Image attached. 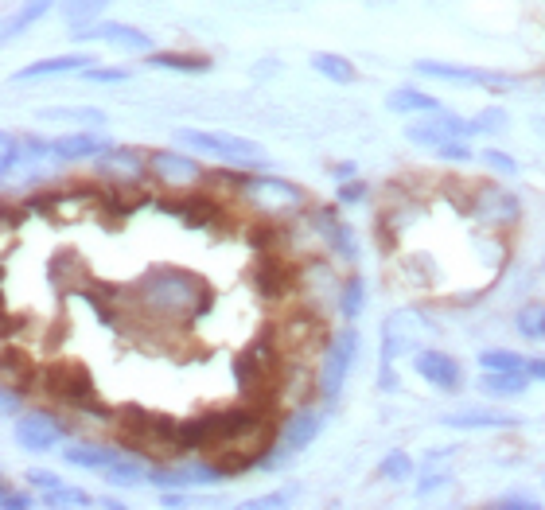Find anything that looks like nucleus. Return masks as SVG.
I'll list each match as a JSON object with an SVG mask.
<instances>
[{"instance_id": "36", "label": "nucleus", "mask_w": 545, "mask_h": 510, "mask_svg": "<svg viewBox=\"0 0 545 510\" xmlns=\"http://www.w3.org/2000/svg\"><path fill=\"white\" fill-rule=\"evenodd\" d=\"M43 507H94V499L82 491V487H55V491H43Z\"/></svg>"}, {"instance_id": "14", "label": "nucleus", "mask_w": 545, "mask_h": 510, "mask_svg": "<svg viewBox=\"0 0 545 510\" xmlns=\"http://www.w3.org/2000/svg\"><path fill=\"white\" fill-rule=\"evenodd\" d=\"M148 168H152V176H156V180L172 183V187H187V183L203 180L199 160H191V156H183V152H168V148L148 152Z\"/></svg>"}, {"instance_id": "34", "label": "nucleus", "mask_w": 545, "mask_h": 510, "mask_svg": "<svg viewBox=\"0 0 545 510\" xmlns=\"http://www.w3.org/2000/svg\"><path fill=\"white\" fill-rule=\"evenodd\" d=\"M106 479L113 483V487H133V483L148 479V468H141L133 456H121L113 468H106Z\"/></svg>"}, {"instance_id": "9", "label": "nucleus", "mask_w": 545, "mask_h": 510, "mask_svg": "<svg viewBox=\"0 0 545 510\" xmlns=\"http://www.w3.org/2000/svg\"><path fill=\"white\" fill-rule=\"evenodd\" d=\"M74 43H113L121 51H137L148 55L152 51V39L148 32L133 28V24H117V20H102V24H86V28H71Z\"/></svg>"}, {"instance_id": "12", "label": "nucleus", "mask_w": 545, "mask_h": 510, "mask_svg": "<svg viewBox=\"0 0 545 510\" xmlns=\"http://www.w3.org/2000/svg\"><path fill=\"white\" fill-rule=\"evenodd\" d=\"M413 370L436 386L440 394H456L460 386H464V370L460 363L452 359V355H444V351H413Z\"/></svg>"}, {"instance_id": "37", "label": "nucleus", "mask_w": 545, "mask_h": 510, "mask_svg": "<svg viewBox=\"0 0 545 510\" xmlns=\"http://www.w3.org/2000/svg\"><path fill=\"white\" fill-rule=\"evenodd\" d=\"M436 125L448 133V137H475L479 129H475V117L468 121V117H460V113H452V110H436V113H429Z\"/></svg>"}, {"instance_id": "52", "label": "nucleus", "mask_w": 545, "mask_h": 510, "mask_svg": "<svg viewBox=\"0 0 545 510\" xmlns=\"http://www.w3.org/2000/svg\"><path fill=\"white\" fill-rule=\"evenodd\" d=\"M102 507H106V510H121V507H125V503H121V499H113V495H109V499H102Z\"/></svg>"}, {"instance_id": "1", "label": "nucleus", "mask_w": 545, "mask_h": 510, "mask_svg": "<svg viewBox=\"0 0 545 510\" xmlns=\"http://www.w3.org/2000/svg\"><path fill=\"white\" fill-rule=\"evenodd\" d=\"M137 304L152 312V316H164V320H180V324H191L195 316H203L211 308V289L199 273L191 269H172V265H160L145 273L137 285Z\"/></svg>"}, {"instance_id": "2", "label": "nucleus", "mask_w": 545, "mask_h": 510, "mask_svg": "<svg viewBox=\"0 0 545 510\" xmlns=\"http://www.w3.org/2000/svg\"><path fill=\"white\" fill-rule=\"evenodd\" d=\"M176 145L218 156L226 164H242V168H269V156L261 152L257 141L234 137V133H218V129H176Z\"/></svg>"}, {"instance_id": "47", "label": "nucleus", "mask_w": 545, "mask_h": 510, "mask_svg": "<svg viewBox=\"0 0 545 510\" xmlns=\"http://www.w3.org/2000/svg\"><path fill=\"white\" fill-rule=\"evenodd\" d=\"M28 483L39 487V491H55V487H63V479H59V475L43 472V468H32V472H28Z\"/></svg>"}, {"instance_id": "41", "label": "nucleus", "mask_w": 545, "mask_h": 510, "mask_svg": "<svg viewBox=\"0 0 545 510\" xmlns=\"http://www.w3.org/2000/svg\"><path fill=\"white\" fill-rule=\"evenodd\" d=\"M491 507L495 510H538L542 507V499H534V495H526V491H514V495L491 499Z\"/></svg>"}, {"instance_id": "51", "label": "nucleus", "mask_w": 545, "mask_h": 510, "mask_svg": "<svg viewBox=\"0 0 545 510\" xmlns=\"http://www.w3.org/2000/svg\"><path fill=\"white\" fill-rule=\"evenodd\" d=\"M160 503H164V507H187V499H183V495H172V491H164Z\"/></svg>"}, {"instance_id": "15", "label": "nucleus", "mask_w": 545, "mask_h": 510, "mask_svg": "<svg viewBox=\"0 0 545 510\" xmlns=\"http://www.w3.org/2000/svg\"><path fill=\"white\" fill-rule=\"evenodd\" d=\"M440 425H448V429H518L522 417L503 413V409H487V405H472V409L444 413Z\"/></svg>"}, {"instance_id": "38", "label": "nucleus", "mask_w": 545, "mask_h": 510, "mask_svg": "<svg viewBox=\"0 0 545 510\" xmlns=\"http://www.w3.org/2000/svg\"><path fill=\"white\" fill-rule=\"evenodd\" d=\"M43 117L47 121H78V125H106V113L98 110H43Z\"/></svg>"}, {"instance_id": "19", "label": "nucleus", "mask_w": 545, "mask_h": 510, "mask_svg": "<svg viewBox=\"0 0 545 510\" xmlns=\"http://www.w3.org/2000/svg\"><path fill=\"white\" fill-rule=\"evenodd\" d=\"M98 172L109 176V180H141V172L148 168V160L137 152V148H125V145H109L98 160Z\"/></svg>"}, {"instance_id": "13", "label": "nucleus", "mask_w": 545, "mask_h": 510, "mask_svg": "<svg viewBox=\"0 0 545 510\" xmlns=\"http://www.w3.org/2000/svg\"><path fill=\"white\" fill-rule=\"evenodd\" d=\"M43 156H51V141H39L32 133H4L0 137V172H4V180H12V172H16V164H36Z\"/></svg>"}, {"instance_id": "32", "label": "nucleus", "mask_w": 545, "mask_h": 510, "mask_svg": "<svg viewBox=\"0 0 545 510\" xmlns=\"http://www.w3.org/2000/svg\"><path fill=\"white\" fill-rule=\"evenodd\" d=\"M530 359H522L518 351H507V347H487L479 351V366L483 370H526Z\"/></svg>"}, {"instance_id": "11", "label": "nucleus", "mask_w": 545, "mask_h": 510, "mask_svg": "<svg viewBox=\"0 0 545 510\" xmlns=\"http://www.w3.org/2000/svg\"><path fill=\"white\" fill-rule=\"evenodd\" d=\"M273 343H269V335H261L250 343V351L246 355H238V366H234V374H238V382H242V390L246 394H261L269 382H273Z\"/></svg>"}, {"instance_id": "17", "label": "nucleus", "mask_w": 545, "mask_h": 510, "mask_svg": "<svg viewBox=\"0 0 545 510\" xmlns=\"http://www.w3.org/2000/svg\"><path fill=\"white\" fill-rule=\"evenodd\" d=\"M472 207L475 215L483 222H491V226H507V222H518V215H522V203L503 187H483Z\"/></svg>"}, {"instance_id": "44", "label": "nucleus", "mask_w": 545, "mask_h": 510, "mask_svg": "<svg viewBox=\"0 0 545 510\" xmlns=\"http://www.w3.org/2000/svg\"><path fill=\"white\" fill-rule=\"evenodd\" d=\"M436 156H444V160H452V164H468V160H472V148L464 145V137H452V141H444V145L436 148Z\"/></svg>"}, {"instance_id": "20", "label": "nucleus", "mask_w": 545, "mask_h": 510, "mask_svg": "<svg viewBox=\"0 0 545 510\" xmlns=\"http://www.w3.org/2000/svg\"><path fill=\"white\" fill-rule=\"evenodd\" d=\"M125 452L121 448H109V444H90V440H78V444H67L63 460L71 468H86V472H106L121 460Z\"/></svg>"}, {"instance_id": "30", "label": "nucleus", "mask_w": 545, "mask_h": 510, "mask_svg": "<svg viewBox=\"0 0 545 510\" xmlns=\"http://www.w3.org/2000/svg\"><path fill=\"white\" fill-rule=\"evenodd\" d=\"M363 296H366V281L355 273V277H347V285H343V292L335 296V308H339V316L343 320H355L359 312H363Z\"/></svg>"}, {"instance_id": "24", "label": "nucleus", "mask_w": 545, "mask_h": 510, "mask_svg": "<svg viewBox=\"0 0 545 510\" xmlns=\"http://www.w3.org/2000/svg\"><path fill=\"white\" fill-rule=\"evenodd\" d=\"M148 67L180 74H207L211 71V59L207 55H191V51H148Z\"/></svg>"}, {"instance_id": "25", "label": "nucleus", "mask_w": 545, "mask_h": 510, "mask_svg": "<svg viewBox=\"0 0 545 510\" xmlns=\"http://www.w3.org/2000/svg\"><path fill=\"white\" fill-rule=\"evenodd\" d=\"M386 110L390 113H436L444 110L440 102H436L433 94H425V90H417V86H401V90H390L386 94Z\"/></svg>"}, {"instance_id": "26", "label": "nucleus", "mask_w": 545, "mask_h": 510, "mask_svg": "<svg viewBox=\"0 0 545 510\" xmlns=\"http://www.w3.org/2000/svg\"><path fill=\"white\" fill-rule=\"evenodd\" d=\"M164 211L180 215L187 226H207V222L218 215V203L211 199V195H183L180 203H168Z\"/></svg>"}, {"instance_id": "23", "label": "nucleus", "mask_w": 545, "mask_h": 510, "mask_svg": "<svg viewBox=\"0 0 545 510\" xmlns=\"http://www.w3.org/2000/svg\"><path fill=\"white\" fill-rule=\"evenodd\" d=\"M452 456H456V448H433L429 452L425 472L417 479V495H433V491L452 483Z\"/></svg>"}, {"instance_id": "39", "label": "nucleus", "mask_w": 545, "mask_h": 510, "mask_svg": "<svg viewBox=\"0 0 545 510\" xmlns=\"http://www.w3.org/2000/svg\"><path fill=\"white\" fill-rule=\"evenodd\" d=\"M82 78L94 86H117V82H129V67H90L82 71Z\"/></svg>"}, {"instance_id": "45", "label": "nucleus", "mask_w": 545, "mask_h": 510, "mask_svg": "<svg viewBox=\"0 0 545 510\" xmlns=\"http://www.w3.org/2000/svg\"><path fill=\"white\" fill-rule=\"evenodd\" d=\"M475 129H479V133H503V129H507V113L483 110L479 117H475Z\"/></svg>"}, {"instance_id": "48", "label": "nucleus", "mask_w": 545, "mask_h": 510, "mask_svg": "<svg viewBox=\"0 0 545 510\" xmlns=\"http://www.w3.org/2000/svg\"><path fill=\"white\" fill-rule=\"evenodd\" d=\"M355 172H359V168H355L351 160H339V164L331 168V176H335V180H339V183H343V180H355Z\"/></svg>"}, {"instance_id": "8", "label": "nucleus", "mask_w": 545, "mask_h": 510, "mask_svg": "<svg viewBox=\"0 0 545 510\" xmlns=\"http://www.w3.org/2000/svg\"><path fill=\"white\" fill-rule=\"evenodd\" d=\"M417 74L429 78H448L456 86H483V90H514V78L499 71H479V67H460V63H440V59H417L413 63Z\"/></svg>"}, {"instance_id": "46", "label": "nucleus", "mask_w": 545, "mask_h": 510, "mask_svg": "<svg viewBox=\"0 0 545 510\" xmlns=\"http://www.w3.org/2000/svg\"><path fill=\"white\" fill-rule=\"evenodd\" d=\"M292 503V495L289 491H273V495H257V499H246V507L250 510H277V507H289Z\"/></svg>"}, {"instance_id": "22", "label": "nucleus", "mask_w": 545, "mask_h": 510, "mask_svg": "<svg viewBox=\"0 0 545 510\" xmlns=\"http://www.w3.org/2000/svg\"><path fill=\"white\" fill-rule=\"evenodd\" d=\"M530 374L526 370H483V378L475 382L479 394H491V398H522L530 390Z\"/></svg>"}, {"instance_id": "43", "label": "nucleus", "mask_w": 545, "mask_h": 510, "mask_svg": "<svg viewBox=\"0 0 545 510\" xmlns=\"http://www.w3.org/2000/svg\"><path fill=\"white\" fill-rule=\"evenodd\" d=\"M0 507L4 510H28L32 507V495H28V491H16V487L4 479V483H0Z\"/></svg>"}, {"instance_id": "40", "label": "nucleus", "mask_w": 545, "mask_h": 510, "mask_svg": "<svg viewBox=\"0 0 545 510\" xmlns=\"http://www.w3.org/2000/svg\"><path fill=\"white\" fill-rule=\"evenodd\" d=\"M366 191H370L366 180H343L339 183V191H335V203H339V207H355V203H363L366 199Z\"/></svg>"}, {"instance_id": "7", "label": "nucleus", "mask_w": 545, "mask_h": 510, "mask_svg": "<svg viewBox=\"0 0 545 510\" xmlns=\"http://www.w3.org/2000/svg\"><path fill=\"white\" fill-rule=\"evenodd\" d=\"M226 180L238 183V187L254 199V207H296V203H304V191H300L296 183L281 180V176H242V172H226Z\"/></svg>"}, {"instance_id": "31", "label": "nucleus", "mask_w": 545, "mask_h": 510, "mask_svg": "<svg viewBox=\"0 0 545 510\" xmlns=\"http://www.w3.org/2000/svg\"><path fill=\"white\" fill-rule=\"evenodd\" d=\"M109 4H113V0H63V16H67L71 28H82V20H86V24L98 20Z\"/></svg>"}, {"instance_id": "28", "label": "nucleus", "mask_w": 545, "mask_h": 510, "mask_svg": "<svg viewBox=\"0 0 545 510\" xmlns=\"http://www.w3.org/2000/svg\"><path fill=\"white\" fill-rule=\"evenodd\" d=\"M55 8V0H24L20 4V12H12L8 16V24H4V39H16L20 32H28L36 20H43L47 12Z\"/></svg>"}, {"instance_id": "4", "label": "nucleus", "mask_w": 545, "mask_h": 510, "mask_svg": "<svg viewBox=\"0 0 545 510\" xmlns=\"http://www.w3.org/2000/svg\"><path fill=\"white\" fill-rule=\"evenodd\" d=\"M359 359V328H339L331 331L324 355H320V374H316V394L324 401H335L343 394L347 378H351V366Z\"/></svg>"}, {"instance_id": "6", "label": "nucleus", "mask_w": 545, "mask_h": 510, "mask_svg": "<svg viewBox=\"0 0 545 510\" xmlns=\"http://www.w3.org/2000/svg\"><path fill=\"white\" fill-rule=\"evenodd\" d=\"M47 398L71 401L78 409H90V413L106 417V409L94 398V382H90L86 366H78V363H59L47 370Z\"/></svg>"}, {"instance_id": "16", "label": "nucleus", "mask_w": 545, "mask_h": 510, "mask_svg": "<svg viewBox=\"0 0 545 510\" xmlns=\"http://www.w3.org/2000/svg\"><path fill=\"white\" fill-rule=\"evenodd\" d=\"M316 230L327 238V246L335 250V257H343V261H359V238H355V230H351L347 222L335 215V207L316 211Z\"/></svg>"}, {"instance_id": "42", "label": "nucleus", "mask_w": 545, "mask_h": 510, "mask_svg": "<svg viewBox=\"0 0 545 510\" xmlns=\"http://www.w3.org/2000/svg\"><path fill=\"white\" fill-rule=\"evenodd\" d=\"M483 164H487L491 172H499V176H514V172H518V160L507 156V152H499V148H487V152H483Z\"/></svg>"}, {"instance_id": "49", "label": "nucleus", "mask_w": 545, "mask_h": 510, "mask_svg": "<svg viewBox=\"0 0 545 510\" xmlns=\"http://www.w3.org/2000/svg\"><path fill=\"white\" fill-rule=\"evenodd\" d=\"M16 405H20V390H16V382H8L4 386V413H16Z\"/></svg>"}, {"instance_id": "50", "label": "nucleus", "mask_w": 545, "mask_h": 510, "mask_svg": "<svg viewBox=\"0 0 545 510\" xmlns=\"http://www.w3.org/2000/svg\"><path fill=\"white\" fill-rule=\"evenodd\" d=\"M526 374H530L534 382H545V359H530V363H526Z\"/></svg>"}, {"instance_id": "35", "label": "nucleus", "mask_w": 545, "mask_h": 510, "mask_svg": "<svg viewBox=\"0 0 545 510\" xmlns=\"http://www.w3.org/2000/svg\"><path fill=\"white\" fill-rule=\"evenodd\" d=\"M405 141H409V145L433 148V152H436V148L444 145V141H452V137H448V133H444V129L436 125L433 117H429L425 125H409V129H405Z\"/></svg>"}, {"instance_id": "10", "label": "nucleus", "mask_w": 545, "mask_h": 510, "mask_svg": "<svg viewBox=\"0 0 545 510\" xmlns=\"http://www.w3.org/2000/svg\"><path fill=\"white\" fill-rule=\"evenodd\" d=\"M63 437H67V425L55 413H47V409H32V413L16 417V440L28 452H51Z\"/></svg>"}, {"instance_id": "33", "label": "nucleus", "mask_w": 545, "mask_h": 510, "mask_svg": "<svg viewBox=\"0 0 545 510\" xmlns=\"http://www.w3.org/2000/svg\"><path fill=\"white\" fill-rule=\"evenodd\" d=\"M378 475H382V479H390V483H405V479L413 475V456H409V452H401V448L386 452V456H382V464H378Z\"/></svg>"}, {"instance_id": "18", "label": "nucleus", "mask_w": 545, "mask_h": 510, "mask_svg": "<svg viewBox=\"0 0 545 510\" xmlns=\"http://www.w3.org/2000/svg\"><path fill=\"white\" fill-rule=\"evenodd\" d=\"M106 148H109L106 137H94V133L78 129V133H67V137H59V141H51V160H59V164H74V160H98Z\"/></svg>"}, {"instance_id": "27", "label": "nucleus", "mask_w": 545, "mask_h": 510, "mask_svg": "<svg viewBox=\"0 0 545 510\" xmlns=\"http://www.w3.org/2000/svg\"><path fill=\"white\" fill-rule=\"evenodd\" d=\"M312 71L324 74L327 82H339V86H351L359 74H355V63L351 59H343V55H335V51H316L312 55Z\"/></svg>"}, {"instance_id": "5", "label": "nucleus", "mask_w": 545, "mask_h": 510, "mask_svg": "<svg viewBox=\"0 0 545 510\" xmlns=\"http://www.w3.org/2000/svg\"><path fill=\"white\" fill-rule=\"evenodd\" d=\"M421 331H425V320H421L413 308H401V312H390V316H386V324H382V378H378V390H386V394L398 390L394 359L417 351Z\"/></svg>"}, {"instance_id": "21", "label": "nucleus", "mask_w": 545, "mask_h": 510, "mask_svg": "<svg viewBox=\"0 0 545 510\" xmlns=\"http://www.w3.org/2000/svg\"><path fill=\"white\" fill-rule=\"evenodd\" d=\"M94 59L86 51H71V55H55V59H39L32 67L12 74V82H36V78H51V74H71V71H90Z\"/></svg>"}, {"instance_id": "29", "label": "nucleus", "mask_w": 545, "mask_h": 510, "mask_svg": "<svg viewBox=\"0 0 545 510\" xmlns=\"http://www.w3.org/2000/svg\"><path fill=\"white\" fill-rule=\"evenodd\" d=\"M514 324H518V335H526V339H534V343H545V304L542 300L522 304L518 316H514Z\"/></svg>"}, {"instance_id": "3", "label": "nucleus", "mask_w": 545, "mask_h": 510, "mask_svg": "<svg viewBox=\"0 0 545 510\" xmlns=\"http://www.w3.org/2000/svg\"><path fill=\"white\" fill-rule=\"evenodd\" d=\"M324 433V413L320 409H308V405H300V409H292L289 417H285V425L277 429V440H273V448L261 456V472H277V468H285L296 452H304L312 440Z\"/></svg>"}]
</instances>
